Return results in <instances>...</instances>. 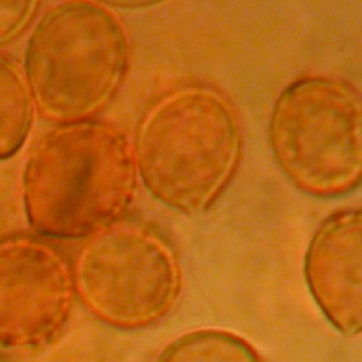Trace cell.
<instances>
[{
    "instance_id": "6da1fadb",
    "label": "cell",
    "mask_w": 362,
    "mask_h": 362,
    "mask_svg": "<svg viewBox=\"0 0 362 362\" xmlns=\"http://www.w3.org/2000/svg\"><path fill=\"white\" fill-rule=\"evenodd\" d=\"M133 143L116 124H57L33 147L23 171L28 223L42 236L88 238L126 216L137 188Z\"/></svg>"
},
{
    "instance_id": "7a4b0ae2",
    "label": "cell",
    "mask_w": 362,
    "mask_h": 362,
    "mask_svg": "<svg viewBox=\"0 0 362 362\" xmlns=\"http://www.w3.org/2000/svg\"><path fill=\"white\" fill-rule=\"evenodd\" d=\"M243 150L239 115L219 89L174 88L143 113L133 143L137 177L167 208L197 216L233 180Z\"/></svg>"
},
{
    "instance_id": "3957f363",
    "label": "cell",
    "mask_w": 362,
    "mask_h": 362,
    "mask_svg": "<svg viewBox=\"0 0 362 362\" xmlns=\"http://www.w3.org/2000/svg\"><path fill=\"white\" fill-rule=\"evenodd\" d=\"M132 44L122 18L98 1H62L35 24L24 76L35 110L48 122L92 120L117 95Z\"/></svg>"
},
{
    "instance_id": "277c9868",
    "label": "cell",
    "mask_w": 362,
    "mask_h": 362,
    "mask_svg": "<svg viewBox=\"0 0 362 362\" xmlns=\"http://www.w3.org/2000/svg\"><path fill=\"white\" fill-rule=\"evenodd\" d=\"M272 156L286 178L315 198L354 192L362 175V106L356 88L304 76L276 98L267 126Z\"/></svg>"
},
{
    "instance_id": "5b68a950",
    "label": "cell",
    "mask_w": 362,
    "mask_h": 362,
    "mask_svg": "<svg viewBox=\"0 0 362 362\" xmlns=\"http://www.w3.org/2000/svg\"><path fill=\"white\" fill-rule=\"evenodd\" d=\"M72 279L75 294L100 322L141 329L177 304L182 272L167 236L147 221L123 216L86 238Z\"/></svg>"
},
{
    "instance_id": "8992f818",
    "label": "cell",
    "mask_w": 362,
    "mask_h": 362,
    "mask_svg": "<svg viewBox=\"0 0 362 362\" xmlns=\"http://www.w3.org/2000/svg\"><path fill=\"white\" fill-rule=\"evenodd\" d=\"M72 267L49 242L33 235L0 238V345L37 348L69 320Z\"/></svg>"
},
{
    "instance_id": "52a82bcc",
    "label": "cell",
    "mask_w": 362,
    "mask_h": 362,
    "mask_svg": "<svg viewBox=\"0 0 362 362\" xmlns=\"http://www.w3.org/2000/svg\"><path fill=\"white\" fill-rule=\"evenodd\" d=\"M362 211L338 209L315 229L304 255L308 291L329 324L346 337L362 327Z\"/></svg>"
},
{
    "instance_id": "ba28073f",
    "label": "cell",
    "mask_w": 362,
    "mask_h": 362,
    "mask_svg": "<svg viewBox=\"0 0 362 362\" xmlns=\"http://www.w3.org/2000/svg\"><path fill=\"white\" fill-rule=\"evenodd\" d=\"M34 102L24 72L0 55V160L16 156L34 123Z\"/></svg>"
},
{
    "instance_id": "9c48e42d",
    "label": "cell",
    "mask_w": 362,
    "mask_h": 362,
    "mask_svg": "<svg viewBox=\"0 0 362 362\" xmlns=\"http://www.w3.org/2000/svg\"><path fill=\"white\" fill-rule=\"evenodd\" d=\"M156 362H263L253 345L225 329H195L163 348Z\"/></svg>"
},
{
    "instance_id": "30bf717a",
    "label": "cell",
    "mask_w": 362,
    "mask_h": 362,
    "mask_svg": "<svg viewBox=\"0 0 362 362\" xmlns=\"http://www.w3.org/2000/svg\"><path fill=\"white\" fill-rule=\"evenodd\" d=\"M38 1H0V47L21 35L34 20Z\"/></svg>"
}]
</instances>
